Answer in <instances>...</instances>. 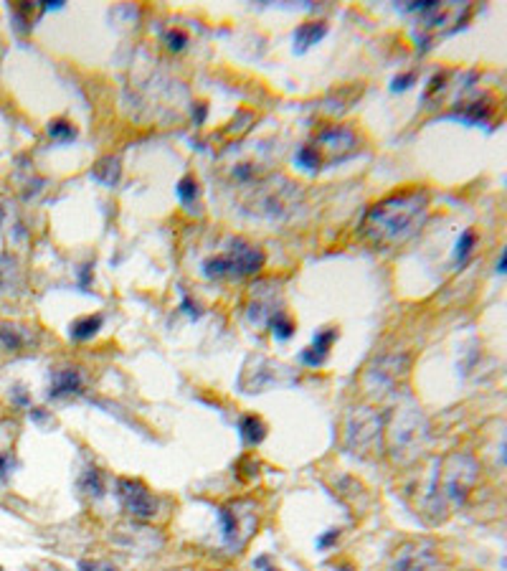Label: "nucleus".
<instances>
[{
	"mask_svg": "<svg viewBox=\"0 0 507 571\" xmlns=\"http://www.w3.org/2000/svg\"><path fill=\"white\" fill-rule=\"evenodd\" d=\"M49 132H51V137H56V140H71V137H76V130L69 125V122H64V119L51 122Z\"/></svg>",
	"mask_w": 507,
	"mask_h": 571,
	"instance_id": "11",
	"label": "nucleus"
},
{
	"mask_svg": "<svg viewBox=\"0 0 507 571\" xmlns=\"http://www.w3.org/2000/svg\"><path fill=\"white\" fill-rule=\"evenodd\" d=\"M325 23H307L302 25L300 31L294 34V41L300 43V49H305V46H309V43H317V38H322L325 36Z\"/></svg>",
	"mask_w": 507,
	"mask_h": 571,
	"instance_id": "8",
	"label": "nucleus"
},
{
	"mask_svg": "<svg viewBox=\"0 0 507 571\" xmlns=\"http://www.w3.org/2000/svg\"><path fill=\"white\" fill-rule=\"evenodd\" d=\"M266 434L264 429V421L257 419V417H244L241 419V437L246 445H257V442H261Z\"/></svg>",
	"mask_w": 507,
	"mask_h": 571,
	"instance_id": "7",
	"label": "nucleus"
},
{
	"mask_svg": "<svg viewBox=\"0 0 507 571\" xmlns=\"http://www.w3.org/2000/svg\"><path fill=\"white\" fill-rule=\"evenodd\" d=\"M5 470H8V457L0 454V475H5Z\"/></svg>",
	"mask_w": 507,
	"mask_h": 571,
	"instance_id": "20",
	"label": "nucleus"
},
{
	"mask_svg": "<svg viewBox=\"0 0 507 571\" xmlns=\"http://www.w3.org/2000/svg\"><path fill=\"white\" fill-rule=\"evenodd\" d=\"M254 566H257V569H261V571H279L276 566H272V563H269V556H259L257 561H254Z\"/></svg>",
	"mask_w": 507,
	"mask_h": 571,
	"instance_id": "17",
	"label": "nucleus"
},
{
	"mask_svg": "<svg viewBox=\"0 0 507 571\" xmlns=\"http://www.w3.org/2000/svg\"><path fill=\"white\" fill-rule=\"evenodd\" d=\"M338 571H353V569H350V566H342V569H338Z\"/></svg>",
	"mask_w": 507,
	"mask_h": 571,
	"instance_id": "22",
	"label": "nucleus"
},
{
	"mask_svg": "<svg viewBox=\"0 0 507 571\" xmlns=\"http://www.w3.org/2000/svg\"><path fill=\"white\" fill-rule=\"evenodd\" d=\"M297 160H300L302 165H307V168H315L317 165V152L312 150V148H302V150L297 152Z\"/></svg>",
	"mask_w": 507,
	"mask_h": 571,
	"instance_id": "16",
	"label": "nucleus"
},
{
	"mask_svg": "<svg viewBox=\"0 0 507 571\" xmlns=\"http://www.w3.org/2000/svg\"><path fill=\"white\" fill-rule=\"evenodd\" d=\"M261 252L251 249V246H236L228 257H216V259H208L203 264V272H206L211 279H221V277H244V275H254L261 267Z\"/></svg>",
	"mask_w": 507,
	"mask_h": 571,
	"instance_id": "1",
	"label": "nucleus"
},
{
	"mask_svg": "<svg viewBox=\"0 0 507 571\" xmlns=\"http://www.w3.org/2000/svg\"><path fill=\"white\" fill-rule=\"evenodd\" d=\"M505 460H507V452H505Z\"/></svg>",
	"mask_w": 507,
	"mask_h": 571,
	"instance_id": "23",
	"label": "nucleus"
},
{
	"mask_svg": "<svg viewBox=\"0 0 507 571\" xmlns=\"http://www.w3.org/2000/svg\"><path fill=\"white\" fill-rule=\"evenodd\" d=\"M472 244H474V231H464V234L459 236V242H457V261L462 264V261L469 257V252H472Z\"/></svg>",
	"mask_w": 507,
	"mask_h": 571,
	"instance_id": "12",
	"label": "nucleus"
},
{
	"mask_svg": "<svg viewBox=\"0 0 507 571\" xmlns=\"http://www.w3.org/2000/svg\"><path fill=\"white\" fill-rule=\"evenodd\" d=\"M79 388H82V376L74 369H67V371H58L56 376H54L49 396L51 399H61V396L76 394Z\"/></svg>",
	"mask_w": 507,
	"mask_h": 571,
	"instance_id": "4",
	"label": "nucleus"
},
{
	"mask_svg": "<svg viewBox=\"0 0 507 571\" xmlns=\"http://www.w3.org/2000/svg\"><path fill=\"white\" fill-rule=\"evenodd\" d=\"M102 328V315H89V318L76 320L71 325V338L74 340H89L92 336H97Z\"/></svg>",
	"mask_w": 507,
	"mask_h": 571,
	"instance_id": "6",
	"label": "nucleus"
},
{
	"mask_svg": "<svg viewBox=\"0 0 507 571\" xmlns=\"http://www.w3.org/2000/svg\"><path fill=\"white\" fill-rule=\"evenodd\" d=\"M175 194H178V198H180L183 203L196 201V196H198V183H196V178L185 176L180 183L175 185Z\"/></svg>",
	"mask_w": 507,
	"mask_h": 571,
	"instance_id": "9",
	"label": "nucleus"
},
{
	"mask_svg": "<svg viewBox=\"0 0 507 571\" xmlns=\"http://www.w3.org/2000/svg\"><path fill=\"white\" fill-rule=\"evenodd\" d=\"M82 485H84V490H86V493H92V496H97V498L102 496V482H99V472H97V470L86 472V478H84Z\"/></svg>",
	"mask_w": 507,
	"mask_h": 571,
	"instance_id": "13",
	"label": "nucleus"
},
{
	"mask_svg": "<svg viewBox=\"0 0 507 571\" xmlns=\"http://www.w3.org/2000/svg\"><path fill=\"white\" fill-rule=\"evenodd\" d=\"M82 571H117L107 563H82Z\"/></svg>",
	"mask_w": 507,
	"mask_h": 571,
	"instance_id": "18",
	"label": "nucleus"
},
{
	"mask_svg": "<svg viewBox=\"0 0 507 571\" xmlns=\"http://www.w3.org/2000/svg\"><path fill=\"white\" fill-rule=\"evenodd\" d=\"M272 333H274L279 340H287V338H292V333H294V323H292L290 318H284V315H276V318H272Z\"/></svg>",
	"mask_w": 507,
	"mask_h": 571,
	"instance_id": "10",
	"label": "nucleus"
},
{
	"mask_svg": "<svg viewBox=\"0 0 507 571\" xmlns=\"http://www.w3.org/2000/svg\"><path fill=\"white\" fill-rule=\"evenodd\" d=\"M408 82H414V74H406V76H401V79H396V82H393V89H406Z\"/></svg>",
	"mask_w": 507,
	"mask_h": 571,
	"instance_id": "19",
	"label": "nucleus"
},
{
	"mask_svg": "<svg viewBox=\"0 0 507 571\" xmlns=\"http://www.w3.org/2000/svg\"><path fill=\"white\" fill-rule=\"evenodd\" d=\"M119 503L130 515L134 518H152L158 513V503L155 498L150 496V490L142 485V482H134V480H119Z\"/></svg>",
	"mask_w": 507,
	"mask_h": 571,
	"instance_id": "2",
	"label": "nucleus"
},
{
	"mask_svg": "<svg viewBox=\"0 0 507 571\" xmlns=\"http://www.w3.org/2000/svg\"><path fill=\"white\" fill-rule=\"evenodd\" d=\"M497 269H499V272H507V249H505V254H502V259H499Z\"/></svg>",
	"mask_w": 507,
	"mask_h": 571,
	"instance_id": "21",
	"label": "nucleus"
},
{
	"mask_svg": "<svg viewBox=\"0 0 507 571\" xmlns=\"http://www.w3.org/2000/svg\"><path fill=\"white\" fill-rule=\"evenodd\" d=\"M393 571H429V559L424 554H416V548H403Z\"/></svg>",
	"mask_w": 507,
	"mask_h": 571,
	"instance_id": "5",
	"label": "nucleus"
},
{
	"mask_svg": "<svg viewBox=\"0 0 507 571\" xmlns=\"http://www.w3.org/2000/svg\"><path fill=\"white\" fill-rule=\"evenodd\" d=\"M335 338H338V330L333 328L320 330L315 336V340H312V345H309L307 351H302V361L307 363V366H320L327 358V351L335 343Z\"/></svg>",
	"mask_w": 507,
	"mask_h": 571,
	"instance_id": "3",
	"label": "nucleus"
},
{
	"mask_svg": "<svg viewBox=\"0 0 507 571\" xmlns=\"http://www.w3.org/2000/svg\"><path fill=\"white\" fill-rule=\"evenodd\" d=\"M338 536H340V531H338V528H330L327 533H322V536L317 538V548H320V551H325V548H330V546L335 544V541H338Z\"/></svg>",
	"mask_w": 507,
	"mask_h": 571,
	"instance_id": "15",
	"label": "nucleus"
},
{
	"mask_svg": "<svg viewBox=\"0 0 507 571\" xmlns=\"http://www.w3.org/2000/svg\"><path fill=\"white\" fill-rule=\"evenodd\" d=\"M165 38H167V46H170L173 51H180L185 43H188V36H185L183 31H170Z\"/></svg>",
	"mask_w": 507,
	"mask_h": 571,
	"instance_id": "14",
	"label": "nucleus"
}]
</instances>
